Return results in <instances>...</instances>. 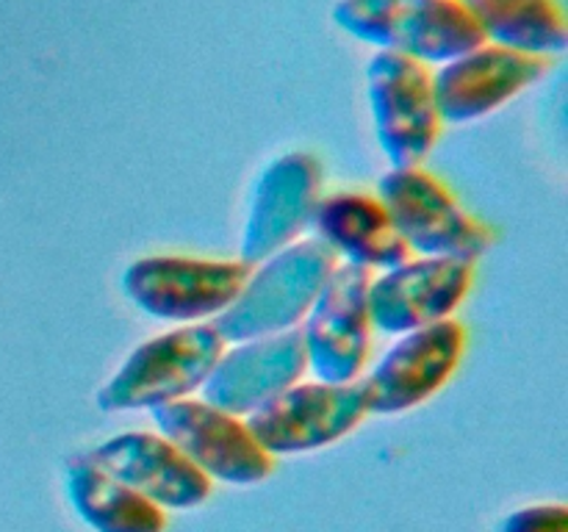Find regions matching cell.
I'll return each instance as SVG.
<instances>
[{
  "label": "cell",
  "instance_id": "15",
  "mask_svg": "<svg viewBox=\"0 0 568 532\" xmlns=\"http://www.w3.org/2000/svg\"><path fill=\"white\" fill-rule=\"evenodd\" d=\"M308 371L300 330L225 344L200 388V399L225 413L247 419L255 410L300 382Z\"/></svg>",
  "mask_w": 568,
  "mask_h": 532
},
{
  "label": "cell",
  "instance_id": "17",
  "mask_svg": "<svg viewBox=\"0 0 568 532\" xmlns=\"http://www.w3.org/2000/svg\"><path fill=\"white\" fill-rule=\"evenodd\" d=\"M64 491L78 519L94 532H166V513L89 460H67Z\"/></svg>",
  "mask_w": 568,
  "mask_h": 532
},
{
  "label": "cell",
  "instance_id": "4",
  "mask_svg": "<svg viewBox=\"0 0 568 532\" xmlns=\"http://www.w3.org/2000/svg\"><path fill=\"white\" fill-rule=\"evenodd\" d=\"M377 200L416 258H458L475 264L497 242V233L469 214L458 197L422 166L388 170L377 181Z\"/></svg>",
  "mask_w": 568,
  "mask_h": 532
},
{
  "label": "cell",
  "instance_id": "14",
  "mask_svg": "<svg viewBox=\"0 0 568 532\" xmlns=\"http://www.w3.org/2000/svg\"><path fill=\"white\" fill-rule=\"evenodd\" d=\"M87 454L98 469L125 482L164 513L200 508L214 493V482L159 432H120Z\"/></svg>",
  "mask_w": 568,
  "mask_h": 532
},
{
  "label": "cell",
  "instance_id": "6",
  "mask_svg": "<svg viewBox=\"0 0 568 532\" xmlns=\"http://www.w3.org/2000/svg\"><path fill=\"white\" fill-rule=\"evenodd\" d=\"M366 100L388 166L425 164L442 133L430 70L399 53H375L366 64Z\"/></svg>",
  "mask_w": 568,
  "mask_h": 532
},
{
  "label": "cell",
  "instance_id": "12",
  "mask_svg": "<svg viewBox=\"0 0 568 532\" xmlns=\"http://www.w3.org/2000/svg\"><path fill=\"white\" fill-rule=\"evenodd\" d=\"M475 264L458 258H414L369 280L372 330L383 336H405L436 321L453 319L469 297Z\"/></svg>",
  "mask_w": 568,
  "mask_h": 532
},
{
  "label": "cell",
  "instance_id": "3",
  "mask_svg": "<svg viewBox=\"0 0 568 532\" xmlns=\"http://www.w3.org/2000/svg\"><path fill=\"white\" fill-rule=\"evenodd\" d=\"M225 341L214 321L181 325L148 338L120 364L98 391V408L105 413L155 410L161 405L189 399L200 391L214 369Z\"/></svg>",
  "mask_w": 568,
  "mask_h": 532
},
{
  "label": "cell",
  "instance_id": "9",
  "mask_svg": "<svg viewBox=\"0 0 568 532\" xmlns=\"http://www.w3.org/2000/svg\"><path fill=\"white\" fill-rule=\"evenodd\" d=\"M369 272L338 264L316 303L300 321L305 364L322 382H358L372 349V319L366 291Z\"/></svg>",
  "mask_w": 568,
  "mask_h": 532
},
{
  "label": "cell",
  "instance_id": "19",
  "mask_svg": "<svg viewBox=\"0 0 568 532\" xmlns=\"http://www.w3.org/2000/svg\"><path fill=\"white\" fill-rule=\"evenodd\" d=\"M497 532H568V508L555 502L527 504L505 515Z\"/></svg>",
  "mask_w": 568,
  "mask_h": 532
},
{
  "label": "cell",
  "instance_id": "8",
  "mask_svg": "<svg viewBox=\"0 0 568 532\" xmlns=\"http://www.w3.org/2000/svg\"><path fill=\"white\" fill-rule=\"evenodd\" d=\"M159 436L175 443L211 482L258 485L275 469V458L258 447L247 421L205 399H178L150 410Z\"/></svg>",
  "mask_w": 568,
  "mask_h": 532
},
{
  "label": "cell",
  "instance_id": "18",
  "mask_svg": "<svg viewBox=\"0 0 568 532\" xmlns=\"http://www.w3.org/2000/svg\"><path fill=\"white\" fill-rule=\"evenodd\" d=\"M483 42L516 53L552 59L568 44V25L558 0H464Z\"/></svg>",
  "mask_w": 568,
  "mask_h": 532
},
{
  "label": "cell",
  "instance_id": "11",
  "mask_svg": "<svg viewBox=\"0 0 568 532\" xmlns=\"http://www.w3.org/2000/svg\"><path fill=\"white\" fill-rule=\"evenodd\" d=\"M320 197L322 164L316 155L294 150L270 161L250 192L239 260L255 266L288 244L300 242V236L311 227Z\"/></svg>",
  "mask_w": 568,
  "mask_h": 532
},
{
  "label": "cell",
  "instance_id": "1",
  "mask_svg": "<svg viewBox=\"0 0 568 532\" xmlns=\"http://www.w3.org/2000/svg\"><path fill=\"white\" fill-rule=\"evenodd\" d=\"M333 22L377 53L442 66L483 44L464 0H338Z\"/></svg>",
  "mask_w": 568,
  "mask_h": 532
},
{
  "label": "cell",
  "instance_id": "13",
  "mask_svg": "<svg viewBox=\"0 0 568 532\" xmlns=\"http://www.w3.org/2000/svg\"><path fill=\"white\" fill-rule=\"evenodd\" d=\"M547 59L516 53L497 44H477L469 53L447 61L430 72L433 100L442 125H466L503 109L505 103L541 81Z\"/></svg>",
  "mask_w": 568,
  "mask_h": 532
},
{
  "label": "cell",
  "instance_id": "7",
  "mask_svg": "<svg viewBox=\"0 0 568 532\" xmlns=\"http://www.w3.org/2000/svg\"><path fill=\"white\" fill-rule=\"evenodd\" d=\"M366 416L358 382L300 380L244 421L270 458H286L333 447Z\"/></svg>",
  "mask_w": 568,
  "mask_h": 532
},
{
  "label": "cell",
  "instance_id": "5",
  "mask_svg": "<svg viewBox=\"0 0 568 532\" xmlns=\"http://www.w3.org/2000/svg\"><path fill=\"white\" fill-rule=\"evenodd\" d=\"M250 266L242 260L148 255L122 272V294L144 316L170 325L214 321L242 291Z\"/></svg>",
  "mask_w": 568,
  "mask_h": 532
},
{
  "label": "cell",
  "instance_id": "2",
  "mask_svg": "<svg viewBox=\"0 0 568 532\" xmlns=\"http://www.w3.org/2000/svg\"><path fill=\"white\" fill-rule=\"evenodd\" d=\"M336 266V255L316 238L288 244L250 266L242 291L214 319L216 332L225 344H239L297 330Z\"/></svg>",
  "mask_w": 568,
  "mask_h": 532
},
{
  "label": "cell",
  "instance_id": "10",
  "mask_svg": "<svg viewBox=\"0 0 568 532\" xmlns=\"http://www.w3.org/2000/svg\"><path fill=\"white\" fill-rule=\"evenodd\" d=\"M464 352L466 327L458 319H444L399 336L375 369L358 380L366 413L399 416L425 405L458 371Z\"/></svg>",
  "mask_w": 568,
  "mask_h": 532
},
{
  "label": "cell",
  "instance_id": "16",
  "mask_svg": "<svg viewBox=\"0 0 568 532\" xmlns=\"http://www.w3.org/2000/svg\"><path fill=\"white\" fill-rule=\"evenodd\" d=\"M311 231L316 242L336 255L338 264L361 272H386L410 258L381 200L364 192H333L320 197Z\"/></svg>",
  "mask_w": 568,
  "mask_h": 532
}]
</instances>
